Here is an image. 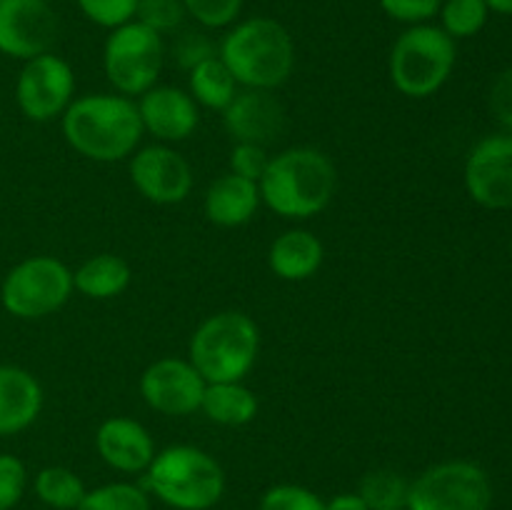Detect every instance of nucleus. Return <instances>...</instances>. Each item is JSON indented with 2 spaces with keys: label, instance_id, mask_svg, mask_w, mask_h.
I'll return each mask as SVG.
<instances>
[{
  "label": "nucleus",
  "instance_id": "6e6552de",
  "mask_svg": "<svg viewBox=\"0 0 512 510\" xmlns=\"http://www.w3.org/2000/svg\"><path fill=\"white\" fill-rule=\"evenodd\" d=\"M165 63V38L138 20L110 30L103 45V70L113 90L125 98H140L158 85Z\"/></svg>",
  "mask_w": 512,
  "mask_h": 510
},
{
  "label": "nucleus",
  "instance_id": "bb28decb",
  "mask_svg": "<svg viewBox=\"0 0 512 510\" xmlns=\"http://www.w3.org/2000/svg\"><path fill=\"white\" fill-rule=\"evenodd\" d=\"M440 28L453 40L473 38L488 23V5L485 0H443L440 5Z\"/></svg>",
  "mask_w": 512,
  "mask_h": 510
},
{
  "label": "nucleus",
  "instance_id": "9d476101",
  "mask_svg": "<svg viewBox=\"0 0 512 510\" xmlns=\"http://www.w3.org/2000/svg\"><path fill=\"white\" fill-rule=\"evenodd\" d=\"M75 100V73L53 50L25 60L15 78V103L33 123L60 120Z\"/></svg>",
  "mask_w": 512,
  "mask_h": 510
},
{
  "label": "nucleus",
  "instance_id": "20e7f679",
  "mask_svg": "<svg viewBox=\"0 0 512 510\" xmlns=\"http://www.w3.org/2000/svg\"><path fill=\"white\" fill-rule=\"evenodd\" d=\"M143 475V488L175 510H210L225 495L223 465L208 450L188 443L158 450Z\"/></svg>",
  "mask_w": 512,
  "mask_h": 510
},
{
  "label": "nucleus",
  "instance_id": "4be33fe9",
  "mask_svg": "<svg viewBox=\"0 0 512 510\" xmlns=\"http://www.w3.org/2000/svg\"><path fill=\"white\" fill-rule=\"evenodd\" d=\"M133 283V270L115 253H98L73 270V288L88 300H113Z\"/></svg>",
  "mask_w": 512,
  "mask_h": 510
},
{
  "label": "nucleus",
  "instance_id": "4c0bfd02",
  "mask_svg": "<svg viewBox=\"0 0 512 510\" xmlns=\"http://www.w3.org/2000/svg\"><path fill=\"white\" fill-rule=\"evenodd\" d=\"M488 10L500 15H512V0H485Z\"/></svg>",
  "mask_w": 512,
  "mask_h": 510
},
{
  "label": "nucleus",
  "instance_id": "f3484780",
  "mask_svg": "<svg viewBox=\"0 0 512 510\" xmlns=\"http://www.w3.org/2000/svg\"><path fill=\"white\" fill-rule=\"evenodd\" d=\"M95 450L108 468L128 475L145 473L158 453L150 430L128 415H113L98 425Z\"/></svg>",
  "mask_w": 512,
  "mask_h": 510
},
{
  "label": "nucleus",
  "instance_id": "a878e982",
  "mask_svg": "<svg viewBox=\"0 0 512 510\" xmlns=\"http://www.w3.org/2000/svg\"><path fill=\"white\" fill-rule=\"evenodd\" d=\"M75 510H150V493L135 483H105L88 490Z\"/></svg>",
  "mask_w": 512,
  "mask_h": 510
},
{
  "label": "nucleus",
  "instance_id": "39448f33",
  "mask_svg": "<svg viewBox=\"0 0 512 510\" xmlns=\"http://www.w3.org/2000/svg\"><path fill=\"white\" fill-rule=\"evenodd\" d=\"M260 328L243 310H220L193 330L188 360L208 383L245 380L258 363Z\"/></svg>",
  "mask_w": 512,
  "mask_h": 510
},
{
  "label": "nucleus",
  "instance_id": "473e14b6",
  "mask_svg": "<svg viewBox=\"0 0 512 510\" xmlns=\"http://www.w3.org/2000/svg\"><path fill=\"white\" fill-rule=\"evenodd\" d=\"M273 155L268 153V148L255 143H233V150H230V173L240 175L245 180H253V183H260V178L268 170V163Z\"/></svg>",
  "mask_w": 512,
  "mask_h": 510
},
{
  "label": "nucleus",
  "instance_id": "dca6fc26",
  "mask_svg": "<svg viewBox=\"0 0 512 510\" xmlns=\"http://www.w3.org/2000/svg\"><path fill=\"white\" fill-rule=\"evenodd\" d=\"M220 115L233 143H255L268 148L285 130V108L273 90L240 88L233 103Z\"/></svg>",
  "mask_w": 512,
  "mask_h": 510
},
{
  "label": "nucleus",
  "instance_id": "6ab92c4d",
  "mask_svg": "<svg viewBox=\"0 0 512 510\" xmlns=\"http://www.w3.org/2000/svg\"><path fill=\"white\" fill-rule=\"evenodd\" d=\"M260 200V188L253 180L235 173H225L208 185L203 198V213L218 228H243L255 218Z\"/></svg>",
  "mask_w": 512,
  "mask_h": 510
},
{
  "label": "nucleus",
  "instance_id": "7ed1b4c3",
  "mask_svg": "<svg viewBox=\"0 0 512 510\" xmlns=\"http://www.w3.org/2000/svg\"><path fill=\"white\" fill-rule=\"evenodd\" d=\"M218 58L240 88L278 90L295 70V43L283 23L265 15L238 20L218 43Z\"/></svg>",
  "mask_w": 512,
  "mask_h": 510
},
{
  "label": "nucleus",
  "instance_id": "a211bd4d",
  "mask_svg": "<svg viewBox=\"0 0 512 510\" xmlns=\"http://www.w3.org/2000/svg\"><path fill=\"white\" fill-rule=\"evenodd\" d=\"M43 405V385L30 370L0 363V438L28 430L40 418Z\"/></svg>",
  "mask_w": 512,
  "mask_h": 510
},
{
  "label": "nucleus",
  "instance_id": "c756f323",
  "mask_svg": "<svg viewBox=\"0 0 512 510\" xmlns=\"http://www.w3.org/2000/svg\"><path fill=\"white\" fill-rule=\"evenodd\" d=\"M245 0H183L185 13L208 30L230 28L238 23Z\"/></svg>",
  "mask_w": 512,
  "mask_h": 510
},
{
  "label": "nucleus",
  "instance_id": "5701e85b",
  "mask_svg": "<svg viewBox=\"0 0 512 510\" xmlns=\"http://www.w3.org/2000/svg\"><path fill=\"white\" fill-rule=\"evenodd\" d=\"M238 90L240 85L235 83L233 73L218 55L188 70V93L198 103V108L223 113L233 103Z\"/></svg>",
  "mask_w": 512,
  "mask_h": 510
},
{
  "label": "nucleus",
  "instance_id": "e433bc0d",
  "mask_svg": "<svg viewBox=\"0 0 512 510\" xmlns=\"http://www.w3.org/2000/svg\"><path fill=\"white\" fill-rule=\"evenodd\" d=\"M325 510H368L365 500L360 498V493H338L330 500H325Z\"/></svg>",
  "mask_w": 512,
  "mask_h": 510
},
{
  "label": "nucleus",
  "instance_id": "393cba45",
  "mask_svg": "<svg viewBox=\"0 0 512 510\" xmlns=\"http://www.w3.org/2000/svg\"><path fill=\"white\" fill-rule=\"evenodd\" d=\"M358 493L368 510H405L408 508L410 480L395 470H373L360 480Z\"/></svg>",
  "mask_w": 512,
  "mask_h": 510
},
{
  "label": "nucleus",
  "instance_id": "f257e3e1",
  "mask_svg": "<svg viewBox=\"0 0 512 510\" xmlns=\"http://www.w3.org/2000/svg\"><path fill=\"white\" fill-rule=\"evenodd\" d=\"M70 150L93 163H120L143 140L138 105L118 93H88L75 98L60 118Z\"/></svg>",
  "mask_w": 512,
  "mask_h": 510
},
{
  "label": "nucleus",
  "instance_id": "b1692460",
  "mask_svg": "<svg viewBox=\"0 0 512 510\" xmlns=\"http://www.w3.org/2000/svg\"><path fill=\"white\" fill-rule=\"evenodd\" d=\"M35 495L50 510H75L88 493L83 478L65 465H45L38 470L33 483Z\"/></svg>",
  "mask_w": 512,
  "mask_h": 510
},
{
  "label": "nucleus",
  "instance_id": "f03ea898",
  "mask_svg": "<svg viewBox=\"0 0 512 510\" xmlns=\"http://www.w3.org/2000/svg\"><path fill=\"white\" fill-rule=\"evenodd\" d=\"M260 200L285 220H310L325 213L338 193V168L323 150L298 145L270 158L260 178Z\"/></svg>",
  "mask_w": 512,
  "mask_h": 510
},
{
  "label": "nucleus",
  "instance_id": "423d86ee",
  "mask_svg": "<svg viewBox=\"0 0 512 510\" xmlns=\"http://www.w3.org/2000/svg\"><path fill=\"white\" fill-rule=\"evenodd\" d=\"M455 58V40L440 25H408L390 48V83L405 98L425 100L448 83Z\"/></svg>",
  "mask_w": 512,
  "mask_h": 510
},
{
  "label": "nucleus",
  "instance_id": "ddd939ff",
  "mask_svg": "<svg viewBox=\"0 0 512 510\" xmlns=\"http://www.w3.org/2000/svg\"><path fill=\"white\" fill-rule=\"evenodd\" d=\"M58 13L48 0H0V53L30 60L50 53L58 40Z\"/></svg>",
  "mask_w": 512,
  "mask_h": 510
},
{
  "label": "nucleus",
  "instance_id": "412c9836",
  "mask_svg": "<svg viewBox=\"0 0 512 510\" xmlns=\"http://www.w3.org/2000/svg\"><path fill=\"white\" fill-rule=\"evenodd\" d=\"M260 400L245 380H225V383H208L200 403V413L215 425L223 428H243L258 418Z\"/></svg>",
  "mask_w": 512,
  "mask_h": 510
},
{
  "label": "nucleus",
  "instance_id": "4468645a",
  "mask_svg": "<svg viewBox=\"0 0 512 510\" xmlns=\"http://www.w3.org/2000/svg\"><path fill=\"white\" fill-rule=\"evenodd\" d=\"M465 188L483 208H512V135H490L470 150Z\"/></svg>",
  "mask_w": 512,
  "mask_h": 510
},
{
  "label": "nucleus",
  "instance_id": "1a4fd4ad",
  "mask_svg": "<svg viewBox=\"0 0 512 510\" xmlns=\"http://www.w3.org/2000/svg\"><path fill=\"white\" fill-rule=\"evenodd\" d=\"M493 488L480 465L445 460L410 480L405 510H490Z\"/></svg>",
  "mask_w": 512,
  "mask_h": 510
},
{
  "label": "nucleus",
  "instance_id": "c9c22d12",
  "mask_svg": "<svg viewBox=\"0 0 512 510\" xmlns=\"http://www.w3.org/2000/svg\"><path fill=\"white\" fill-rule=\"evenodd\" d=\"M490 110L500 125L512 130V68L503 70L490 88Z\"/></svg>",
  "mask_w": 512,
  "mask_h": 510
},
{
  "label": "nucleus",
  "instance_id": "aec40b11",
  "mask_svg": "<svg viewBox=\"0 0 512 510\" xmlns=\"http://www.w3.org/2000/svg\"><path fill=\"white\" fill-rule=\"evenodd\" d=\"M325 245L305 228H290L270 243L268 268L285 283H305L323 268Z\"/></svg>",
  "mask_w": 512,
  "mask_h": 510
},
{
  "label": "nucleus",
  "instance_id": "0eeeda50",
  "mask_svg": "<svg viewBox=\"0 0 512 510\" xmlns=\"http://www.w3.org/2000/svg\"><path fill=\"white\" fill-rule=\"evenodd\" d=\"M73 270L55 255H30L0 280V305L18 320H43L73 298Z\"/></svg>",
  "mask_w": 512,
  "mask_h": 510
},
{
  "label": "nucleus",
  "instance_id": "f8f14e48",
  "mask_svg": "<svg viewBox=\"0 0 512 510\" xmlns=\"http://www.w3.org/2000/svg\"><path fill=\"white\" fill-rule=\"evenodd\" d=\"M128 173L133 188L148 203L178 205L193 193V168L173 145L153 143L138 148L128 158Z\"/></svg>",
  "mask_w": 512,
  "mask_h": 510
},
{
  "label": "nucleus",
  "instance_id": "2eb2a0df",
  "mask_svg": "<svg viewBox=\"0 0 512 510\" xmlns=\"http://www.w3.org/2000/svg\"><path fill=\"white\" fill-rule=\"evenodd\" d=\"M135 105L143 133H150L158 143H183L200 125L198 103L190 98L188 90L175 85H153L135 98Z\"/></svg>",
  "mask_w": 512,
  "mask_h": 510
},
{
  "label": "nucleus",
  "instance_id": "2f4dec72",
  "mask_svg": "<svg viewBox=\"0 0 512 510\" xmlns=\"http://www.w3.org/2000/svg\"><path fill=\"white\" fill-rule=\"evenodd\" d=\"M28 488V468L13 453H0V510H13Z\"/></svg>",
  "mask_w": 512,
  "mask_h": 510
},
{
  "label": "nucleus",
  "instance_id": "72a5a7b5",
  "mask_svg": "<svg viewBox=\"0 0 512 510\" xmlns=\"http://www.w3.org/2000/svg\"><path fill=\"white\" fill-rule=\"evenodd\" d=\"M443 0H380V8L390 20L403 25L430 23L440 13Z\"/></svg>",
  "mask_w": 512,
  "mask_h": 510
},
{
  "label": "nucleus",
  "instance_id": "9b49d317",
  "mask_svg": "<svg viewBox=\"0 0 512 510\" xmlns=\"http://www.w3.org/2000/svg\"><path fill=\"white\" fill-rule=\"evenodd\" d=\"M208 380L188 358H158L140 375V398L150 410L168 418L200 413Z\"/></svg>",
  "mask_w": 512,
  "mask_h": 510
},
{
  "label": "nucleus",
  "instance_id": "cd10ccee",
  "mask_svg": "<svg viewBox=\"0 0 512 510\" xmlns=\"http://www.w3.org/2000/svg\"><path fill=\"white\" fill-rule=\"evenodd\" d=\"M185 18L188 13H185L183 0H138V10H135V20L163 38L183 28Z\"/></svg>",
  "mask_w": 512,
  "mask_h": 510
},
{
  "label": "nucleus",
  "instance_id": "7c9ffc66",
  "mask_svg": "<svg viewBox=\"0 0 512 510\" xmlns=\"http://www.w3.org/2000/svg\"><path fill=\"white\" fill-rule=\"evenodd\" d=\"M75 3L90 23L105 30L120 28L135 20V10H138V0H75Z\"/></svg>",
  "mask_w": 512,
  "mask_h": 510
},
{
  "label": "nucleus",
  "instance_id": "f704fd0d",
  "mask_svg": "<svg viewBox=\"0 0 512 510\" xmlns=\"http://www.w3.org/2000/svg\"><path fill=\"white\" fill-rule=\"evenodd\" d=\"M173 55L175 60H178L180 68L190 70L198 63H203V60L218 55V45H213V40H210L208 35L188 30V33H180L178 38H175Z\"/></svg>",
  "mask_w": 512,
  "mask_h": 510
},
{
  "label": "nucleus",
  "instance_id": "c85d7f7f",
  "mask_svg": "<svg viewBox=\"0 0 512 510\" xmlns=\"http://www.w3.org/2000/svg\"><path fill=\"white\" fill-rule=\"evenodd\" d=\"M258 510H325V500L305 485L278 483L265 490Z\"/></svg>",
  "mask_w": 512,
  "mask_h": 510
}]
</instances>
